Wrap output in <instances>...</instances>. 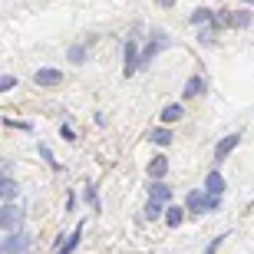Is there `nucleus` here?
<instances>
[{"label":"nucleus","mask_w":254,"mask_h":254,"mask_svg":"<svg viewBox=\"0 0 254 254\" xmlns=\"http://www.w3.org/2000/svg\"><path fill=\"white\" fill-rule=\"evenodd\" d=\"M238 142H241V135H238V132H231L228 139H221V142L215 145V159H228V155L238 149Z\"/></svg>","instance_id":"f257e3e1"},{"label":"nucleus","mask_w":254,"mask_h":254,"mask_svg":"<svg viewBox=\"0 0 254 254\" xmlns=\"http://www.w3.org/2000/svg\"><path fill=\"white\" fill-rule=\"evenodd\" d=\"M139 60H142V57H139V47H135V40H129V43H126V69H123L129 79H132V73H135Z\"/></svg>","instance_id":"f03ea898"},{"label":"nucleus","mask_w":254,"mask_h":254,"mask_svg":"<svg viewBox=\"0 0 254 254\" xmlns=\"http://www.w3.org/2000/svg\"><path fill=\"white\" fill-rule=\"evenodd\" d=\"M40 86H60L63 83V73L60 69H50V66H43V69H37V76H33Z\"/></svg>","instance_id":"7ed1b4c3"},{"label":"nucleus","mask_w":254,"mask_h":254,"mask_svg":"<svg viewBox=\"0 0 254 254\" xmlns=\"http://www.w3.org/2000/svg\"><path fill=\"white\" fill-rule=\"evenodd\" d=\"M0 225L7 228V231H13V228L20 225V211L13 205H3V208H0Z\"/></svg>","instance_id":"20e7f679"},{"label":"nucleus","mask_w":254,"mask_h":254,"mask_svg":"<svg viewBox=\"0 0 254 254\" xmlns=\"http://www.w3.org/2000/svg\"><path fill=\"white\" fill-rule=\"evenodd\" d=\"M205 93V79L201 76H191L189 83H185V99H195V96Z\"/></svg>","instance_id":"39448f33"},{"label":"nucleus","mask_w":254,"mask_h":254,"mask_svg":"<svg viewBox=\"0 0 254 254\" xmlns=\"http://www.w3.org/2000/svg\"><path fill=\"white\" fill-rule=\"evenodd\" d=\"M205 189H208V195H221V191H225V179H221L218 172H211L208 182H205Z\"/></svg>","instance_id":"423d86ee"},{"label":"nucleus","mask_w":254,"mask_h":254,"mask_svg":"<svg viewBox=\"0 0 254 254\" xmlns=\"http://www.w3.org/2000/svg\"><path fill=\"white\" fill-rule=\"evenodd\" d=\"M215 17L218 13H211L208 7H198L195 13H191V23H211V27H215Z\"/></svg>","instance_id":"0eeeda50"},{"label":"nucleus","mask_w":254,"mask_h":254,"mask_svg":"<svg viewBox=\"0 0 254 254\" xmlns=\"http://www.w3.org/2000/svg\"><path fill=\"white\" fill-rule=\"evenodd\" d=\"M182 116H185L182 106H165V109H162V123H179Z\"/></svg>","instance_id":"6e6552de"},{"label":"nucleus","mask_w":254,"mask_h":254,"mask_svg":"<svg viewBox=\"0 0 254 254\" xmlns=\"http://www.w3.org/2000/svg\"><path fill=\"white\" fill-rule=\"evenodd\" d=\"M165 43H169L165 37H152V43H149L145 50H142V60H152L155 53H159V47H165Z\"/></svg>","instance_id":"1a4fd4ad"},{"label":"nucleus","mask_w":254,"mask_h":254,"mask_svg":"<svg viewBox=\"0 0 254 254\" xmlns=\"http://www.w3.org/2000/svg\"><path fill=\"white\" fill-rule=\"evenodd\" d=\"M182 218H185V208H169V211H165V225H169V228H179Z\"/></svg>","instance_id":"9d476101"},{"label":"nucleus","mask_w":254,"mask_h":254,"mask_svg":"<svg viewBox=\"0 0 254 254\" xmlns=\"http://www.w3.org/2000/svg\"><path fill=\"white\" fill-rule=\"evenodd\" d=\"M165 172H169V162H165V159L159 155V159H155V162L149 165V175H152V179H162Z\"/></svg>","instance_id":"9b49d317"},{"label":"nucleus","mask_w":254,"mask_h":254,"mask_svg":"<svg viewBox=\"0 0 254 254\" xmlns=\"http://www.w3.org/2000/svg\"><path fill=\"white\" fill-rule=\"evenodd\" d=\"M189 208L191 211H208V198H201L198 191H191L189 195Z\"/></svg>","instance_id":"f8f14e48"},{"label":"nucleus","mask_w":254,"mask_h":254,"mask_svg":"<svg viewBox=\"0 0 254 254\" xmlns=\"http://www.w3.org/2000/svg\"><path fill=\"white\" fill-rule=\"evenodd\" d=\"M251 23V13L248 10H238V13H231V27H248Z\"/></svg>","instance_id":"ddd939ff"},{"label":"nucleus","mask_w":254,"mask_h":254,"mask_svg":"<svg viewBox=\"0 0 254 254\" xmlns=\"http://www.w3.org/2000/svg\"><path fill=\"white\" fill-rule=\"evenodd\" d=\"M169 185H152V201H169Z\"/></svg>","instance_id":"4468645a"},{"label":"nucleus","mask_w":254,"mask_h":254,"mask_svg":"<svg viewBox=\"0 0 254 254\" xmlns=\"http://www.w3.org/2000/svg\"><path fill=\"white\" fill-rule=\"evenodd\" d=\"M20 248H23V241H20V235H10L7 241H3V251L7 254H13V251H20Z\"/></svg>","instance_id":"2eb2a0df"},{"label":"nucleus","mask_w":254,"mask_h":254,"mask_svg":"<svg viewBox=\"0 0 254 254\" xmlns=\"http://www.w3.org/2000/svg\"><path fill=\"white\" fill-rule=\"evenodd\" d=\"M152 142H155V145H169V142H172V132H165V129L152 132Z\"/></svg>","instance_id":"dca6fc26"},{"label":"nucleus","mask_w":254,"mask_h":254,"mask_svg":"<svg viewBox=\"0 0 254 254\" xmlns=\"http://www.w3.org/2000/svg\"><path fill=\"white\" fill-rule=\"evenodd\" d=\"M0 191H3V198H13V195H17V185H13L10 179H3V182H0Z\"/></svg>","instance_id":"f3484780"},{"label":"nucleus","mask_w":254,"mask_h":254,"mask_svg":"<svg viewBox=\"0 0 254 254\" xmlns=\"http://www.w3.org/2000/svg\"><path fill=\"white\" fill-rule=\"evenodd\" d=\"M76 245H79V231H76V235H73V238H69V241H66V245H63V248H60V254H69V251H73V248H76Z\"/></svg>","instance_id":"a211bd4d"},{"label":"nucleus","mask_w":254,"mask_h":254,"mask_svg":"<svg viewBox=\"0 0 254 254\" xmlns=\"http://www.w3.org/2000/svg\"><path fill=\"white\" fill-rule=\"evenodd\" d=\"M66 57L73 60V63H83V57H86V53H83V47H73L69 53H66Z\"/></svg>","instance_id":"6ab92c4d"},{"label":"nucleus","mask_w":254,"mask_h":254,"mask_svg":"<svg viewBox=\"0 0 254 254\" xmlns=\"http://www.w3.org/2000/svg\"><path fill=\"white\" fill-rule=\"evenodd\" d=\"M159 205H162V201H152V205L145 208V218H159V215H162V208H159Z\"/></svg>","instance_id":"aec40b11"},{"label":"nucleus","mask_w":254,"mask_h":254,"mask_svg":"<svg viewBox=\"0 0 254 254\" xmlns=\"http://www.w3.org/2000/svg\"><path fill=\"white\" fill-rule=\"evenodd\" d=\"M13 86H17V79H13V76H3V79H0V89H3V93H7V89H13Z\"/></svg>","instance_id":"412c9836"},{"label":"nucleus","mask_w":254,"mask_h":254,"mask_svg":"<svg viewBox=\"0 0 254 254\" xmlns=\"http://www.w3.org/2000/svg\"><path fill=\"white\" fill-rule=\"evenodd\" d=\"M159 3H162V7H165V10H169L172 3H175V0H159Z\"/></svg>","instance_id":"4be33fe9"}]
</instances>
